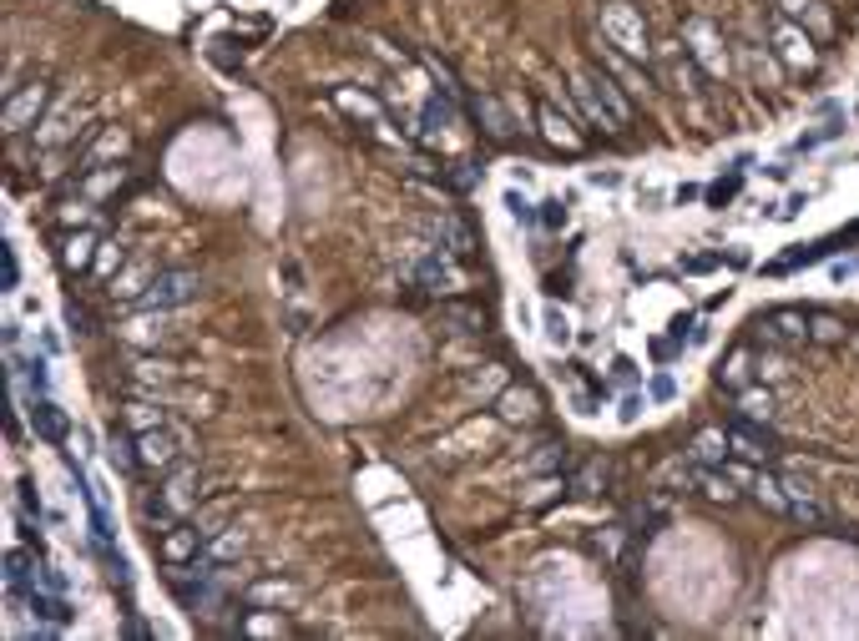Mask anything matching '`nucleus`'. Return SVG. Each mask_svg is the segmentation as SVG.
<instances>
[{
	"instance_id": "f257e3e1",
	"label": "nucleus",
	"mask_w": 859,
	"mask_h": 641,
	"mask_svg": "<svg viewBox=\"0 0 859 641\" xmlns=\"http://www.w3.org/2000/svg\"><path fill=\"white\" fill-rule=\"evenodd\" d=\"M597 21H602V41H612L622 56H632V61H653L657 56V46H653V36H647V21H642L637 5H627V0H602Z\"/></svg>"
},
{
	"instance_id": "f03ea898",
	"label": "nucleus",
	"mask_w": 859,
	"mask_h": 641,
	"mask_svg": "<svg viewBox=\"0 0 859 641\" xmlns=\"http://www.w3.org/2000/svg\"><path fill=\"white\" fill-rule=\"evenodd\" d=\"M682 46L693 51V61L703 66L713 81H723L733 71V61H728V46H723V36H718V26L713 21H703V15H688L682 21Z\"/></svg>"
},
{
	"instance_id": "7ed1b4c3",
	"label": "nucleus",
	"mask_w": 859,
	"mask_h": 641,
	"mask_svg": "<svg viewBox=\"0 0 859 641\" xmlns=\"http://www.w3.org/2000/svg\"><path fill=\"white\" fill-rule=\"evenodd\" d=\"M754 339L763 348H799L809 344V313L804 308H773L754 323Z\"/></svg>"
},
{
	"instance_id": "20e7f679",
	"label": "nucleus",
	"mask_w": 859,
	"mask_h": 641,
	"mask_svg": "<svg viewBox=\"0 0 859 641\" xmlns=\"http://www.w3.org/2000/svg\"><path fill=\"white\" fill-rule=\"evenodd\" d=\"M773 56H779L789 71H814L819 51H814V36L804 26H794L789 15H773Z\"/></svg>"
},
{
	"instance_id": "39448f33",
	"label": "nucleus",
	"mask_w": 859,
	"mask_h": 641,
	"mask_svg": "<svg viewBox=\"0 0 859 641\" xmlns=\"http://www.w3.org/2000/svg\"><path fill=\"white\" fill-rule=\"evenodd\" d=\"M728 439H733V455L748 465H769L773 455H779V439H773L769 420H748V414H738V420L728 424Z\"/></svg>"
},
{
	"instance_id": "423d86ee",
	"label": "nucleus",
	"mask_w": 859,
	"mask_h": 641,
	"mask_svg": "<svg viewBox=\"0 0 859 641\" xmlns=\"http://www.w3.org/2000/svg\"><path fill=\"white\" fill-rule=\"evenodd\" d=\"M137 460L147 465V470L167 474L172 465L187 460V439L172 429V424H157V429H147V435H137Z\"/></svg>"
},
{
	"instance_id": "0eeeda50",
	"label": "nucleus",
	"mask_w": 859,
	"mask_h": 641,
	"mask_svg": "<svg viewBox=\"0 0 859 641\" xmlns=\"http://www.w3.org/2000/svg\"><path fill=\"white\" fill-rule=\"evenodd\" d=\"M51 106V86L46 81H31V86H15L5 96V137H21L41 122V112Z\"/></svg>"
},
{
	"instance_id": "6e6552de",
	"label": "nucleus",
	"mask_w": 859,
	"mask_h": 641,
	"mask_svg": "<svg viewBox=\"0 0 859 641\" xmlns=\"http://www.w3.org/2000/svg\"><path fill=\"white\" fill-rule=\"evenodd\" d=\"M197 288H203L197 273H157V278L147 283L132 303H137V308H178V303H193Z\"/></svg>"
},
{
	"instance_id": "1a4fd4ad",
	"label": "nucleus",
	"mask_w": 859,
	"mask_h": 641,
	"mask_svg": "<svg viewBox=\"0 0 859 641\" xmlns=\"http://www.w3.org/2000/svg\"><path fill=\"white\" fill-rule=\"evenodd\" d=\"M591 56H597V66H602V71L617 81V86H627V91H653V77H647V71H637L642 61L622 56V51L612 46V41H597V46H591Z\"/></svg>"
},
{
	"instance_id": "9d476101",
	"label": "nucleus",
	"mask_w": 859,
	"mask_h": 641,
	"mask_svg": "<svg viewBox=\"0 0 859 641\" xmlns=\"http://www.w3.org/2000/svg\"><path fill=\"white\" fill-rule=\"evenodd\" d=\"M203 546H207V536H203V526H187V520H178V526L162 536V561L178 571V565H193L197 555H203Z\"/></svg>"
},
{
	"instance_id": "9b49d317",
	"label": "nucleus",
	"mask_w": 859,
	"mask_h": 641,
	"mask_svg": "<svg viewBox=\"0 0 859 641\" xmlns=\"http://www.w3.org/2000/svg\"><path fill=\"white\" fill-rule=\"evenodd\" d=\"M773 11H779V15H789L794 26H804L814 41L834 36V11L824 5V0H773Z\"/></svg>"
},
{
	"instance_id": "f8f14e48",
	"label": "nucleus",
	"mask_w": 859,
	"mask_h": 641,
	"mask_svg": "<svg viewBox=\"0 0 859 641\" xmlns=\"http://www.w3.org/2000/svg\"><path fill=\"white\" fill-rule=\"evenodd\" d=\"M536 122H541V137L552 141V147H562V152H581V147H587V137L571 127V116H566L562 106L541 102V106H536Z\"/></svg>"
},
{
	"instance_id": "ddd939ff",
	"label": "nucleus",
	"mask_w": 859,
	"mask_h": 641,
	"mask_svg": "<svg viewBox=\"0 0 859 641\" xmlns=\"http://www.w3.org/2000/svg\"><path fill=\"white\" fill-rule=\"evenodd\" d=\"M748 490H754V501L763 505V510H773V515H789V485H783V474L779 470H769V465H758L754 470V480H748Z\"/></svg>"
},
{
	"instance_id": "4468645a",
	"label": "nucleus",
	"mask_w": 859,
	"mask_h": 641,
	"mask_svg": "<svg viewBox=\"0 0 859 641\" xmlns=\"http://www.w3.org/2000/svg\"><path fill=\"white\" fill-rule=\"evenodd\" d=\"M471 116L480 122V131H486V137H496V141H511V137H516L511 112H506L496 96H471Z\"/></svg>"
},
{
	"instance_id": "2eb2a0df",
	"label": "nucleus",
	"mask_w": 859,
	"mask_h": 641,
	"mask_svg": "<svg viewBox=\"0 0 859 641\" xmlns=\"http://www.w3.org/2000/svg\"><path fill=\"white\" fill-rule=\"evenodd\" d=\"M571 96H577V102H581V112H587L591 122L602 127V131H622V122H617V116L607 112V102L597 96V86H591V77H587V71H577V77H571Z\"/></svg>"
},
{
	"instance_id": "dca6fc26",
	"label": "nucleus",
	"mask_w": 859,
	"mask_h": 641,
	"mask_svg": "<svg viewBox=\"0 0 859 641\" xmlns=\"http://www.w3.org/2000/svg\"><path fill=\"white\" fill-rule=\"evenodd\" d=\"M754 384V348L748 344H738L728 354V359L718 364V389H728V394H738V389H748Z\"/></svg>"
},
{
	"instance_id": "f3484780",
	"label": "nucleus",
	"mask_w": 859,
	"mask_h": 641,
	"mask_svg": "<svg viewBox=\"0 0 859 641\" xmlns=\"http://www.w3.org/2000/svg\"><path fill=\"white\" fill-rule=\"evenodd\" d=\"M688 455H693V465H728V455H733L728 429H698Z\"/></svg>"
},
{
	"instance_id": "a211bd4d",
	"label": "nucleus",
	"mask_w": 859,
	"mask_h": 641,
	"mask_svg": "<svg viewBox=\"0 0 859 641\" xmlns=\"http://www.w3.org/2000/svg\"><path fill=\"white\" fill-rule=\"evenodd\" d=\"M415 283H420V288H435V293L455 288V268H450V257L440 253V248H430V253L415 263Z\"/></svg>"
},
{
	"instance_id": "6ab92c4d",
	"label": "nucleus",
	"mask_w": 859,
	"mask_h": 641,
	"mask_svg": "<svg viewBox=\"0 0 859 641\" xmlns=\"http://www.w3.org/2000/svg\"><path fill=\"white\" fill-rule=\"evenodd\" d=\"M587 77H591V86H597V96H602V102H607V112H612L617 122H622V127H627V122H632V102H627V86H617V81L607 77L602 66H591Z\"/></svg>"
},
{
	"instance_id": "aec40b11",
	"label": "nucleus",
	"mask_w": 859,
	"mask_h": 641,
	"mask_svg": "<svg viewBox=\"0 0 859 641\" xmlns=\"http://www.w3.org/2000/svg\"><path fill=\"white\" fill-rule=\"evenodd\" d=\"M500 420H511V424H536V420H541V399H536V389H506V394H500Z\"/></svg>"
},
{
	"instance_id": "412c9836",
	"label": "nucleus",
	"mask_w": 859,
	"mask_h": 641,
	"mask_svg": "<svg viewBox=\"0 0 859 641\" xmlns=\"http://www.w3.org/2000/svg\"><path fill=\"white\" fill-rule=\"evenodd\" d=\"M31 420H36V435L41 439H51V445H61V439H66V414H61V404H51L46 394L31 404Z\"/></svg>"
},
{
	"instance_id": "4be33fe9",
	"label": "nucleus",
	"mask_w": 859,
	"mask_h": 641,
	"mask_svg": "<svg viewBox=\"0 0 859 641\" xmlns=\"http://www.w3.org/2000/svg\"><path fill=\"white\" fill-rule=\"evenodd\" d=\"M243 601H253V606H288V601H294V586H283V581H253V586L243 591Z\"/></svg>"
},
{
	"instance_id": "5701e85b",
	"label": "nucleus",
	"mask_w": 859,
	"mask_h": 641,
	"mask_svg": "<svg viewBox=\"0 0 859 641\" xmlns=\"http://www.w3.org/2000/svg\"><path fill=\"white\" fill-rule=\"evenodd\" d=\"M122 152H127V131H122V127H106L102 141L91 147V157H87V167H81V172H96V167H102V157H122Z\"/></svg>"
},
{
	"instance_id": "b1692460",
	"label": "nucleus",
	"mask_w": 859,
	"mask_h": 641,
	"mask_svg": "<svg viewBox=\"0 0 859 641\" xmlns=\"http://www.w3.org/2000/svg\"><path fill=\"white\" fill-rule=\"evenodd\" d=\"M845 323L834 313H809V344H845Z\"/></svg>"
},
{
	"instance_id": "393cba45",
	"label": "nucleus",
	"mask_w": 859,
	"mask_h": 641,
	"mask_svg": "<svg viewBox=\"0 0 859 641\" xmlns=\"http://www.w3.org/2000/svg\"><path fill=\"white\" fill-rule=\"evenodd\" d=\"M440 238L450 243V253H455V257H471L475 253V232L465 228L461 218H440Z\"/></svg>"
},
{
	"instance_id": "a878e982",
	"label": "nucleus",
	"mask_w": 859,
	"mask_h": 641,
	"mask_svg": "<svg viewBox=\"0 0 859 641\" xmlns=\"http://www.w3.org/2000/svg\"><path fill=\"white\" fill-rule=\"evenodd\" d=\"M738 414H748V420H773V394L769 389H738Z\"/></svg>"
},
{
	"instance_id": "bb28decb",
	"label": "nucleus",
	"mask_w": 859,
	"mask_h": 641,
	"mask_svg": "<svg viewBox=\"0 0 859 641\" xmlns=\"http://www.w3.org/2000/svg\"><path fill=\"white\" fill-rule=\"evenodd\" d=\"M71 137H77V112H61V116H51L46 127H36L41 147H56V141H71Z\"/></svg>"
},
{
	"instance_id": "cd10ccee",
	"label": "nucleus",
	"mask_w": 859,
	"mask_h": 641,
	"mask_svg": "<svg viewBox=\"0 0 859 641\" xmlns=\"http://www.w3.org/2000/svg\"><path fill=\"white\" fill-rule=\"evenodd\" d=\"M91 248H102V243H96V232H77V238H66L61 263H66L71 273H77V268H87V263H91Z\"/></svg>"
},
{
	"instance_id": "c85d7f7f",
	"label": "nucleus",
	"mask_w": 859,
	"mask_h": 641,
	"mask_svg": "<svg viewBox=\"0 0 859 641\" xmlns=\"http://www.w3.org/2000/svg\"><path fill=\"white\" fill-rule=\"evenodd\" d=\"M122 424H127L132 435H147V429H157V424H167L162 410H152V404H127V414H122Z\"/></svg>"
},
{
	"instance_id": "c756f323",
	"label": "nucleus",
	"mask_w": 859,
	"mask_h": 641,
	"mask_svg": "<svg viewBox=\"0 0 859 641\" xmlns=\"http://www.w3.org/2000/svg\"><path fill=\"white\" fill-rule=\"evenodd\" d=\"M5 581H11V591H36V586H31L36 576H31V555H26V551H11V555H5Z\"/></svg>"
},
{
	"instance_id": "7c9ffc66",
	"label": "nucleus",
	"mask_w": 859,
	"mask_h": 641,
	"mask_svg": "<svg viewBox=\"0 0 859 641\" xmlns=\"http://www.w3.org/2000/svg\"><path fill=\"white\" fill-rule=\"evenodd\" d=\"M26 596H31V611L46 616V621H66V616H71L66 601H51V596H41V591H26Z\"/></svg>"
},
{
	"instance_id": "2f4dec72",
	"label": "nucleus",
	"mask_w": 859,
	"mask_h": 641,
	"mask_svg": "<svg viewBox=\"0 0 859 641\" xmlns=\"http://www.w3.org/2000/svg\"><path fill=\"white\" fill-rule=\"evenodd\" d=\"M445 319L465 323V334H480L486 329V308H445Z\"/></svg>"
},
{
	"instance_id": "473e14b6",
	"label": "nucleus",
	"mask_w": 859,
	"mask_h": 641,
	"mask_svg": "<svg viewBox=\"0 0 859 641\" xmlns=\"http://www.w3.org/2000/svg\"><path fill=\"white\" fill-rule=\"evenodd\" d=\"M66 329H71V334H77V339H87V334H91V313H87V308L77 303V298L66 303Z\"/></svg>"
},
{
	"instance_id": "72a5a7b5",
	"label": "nucleus",
	"mask_w": 859,
	"mask_h": 641,
	"mask_svg": "<svg viewBox=\"0 0 859 641\" xmlns=\"http://www.w3.org/2000/svg\"><path fill=\"white\" fill-rule=\"evenodd\" d=\"M546 339H552V344H566V339H571V323H566V313H556V308H546Z\"/></svg>"
},
{
	"instance_id": "f704fd0d",
	"label": "nucleus",
	"mask_w": 859,
	"mask_h": 641,
	"mask_svg": "<svg viewBox=\"0 0 859 641\" xmlns=\"http://www.w3.org/2000/svg\"><path fill=\"white\" fill-rule=\"evenodd\" d=\"M733 193H738V172H733V177L728 182H713V187H708V203H713V207H723V203H733Z\"/></svg>"
},
{
	"instance_id": "c9c22d12",
	"label": "nucleus",
	"mask_w": 859,
	"mask_h": 641,
	"mask_svg": "<svg viewBox=\"0 0 859 641\" xmlns=\"http://www.w3.org/2000/svg\"><path fill=\"white\" fill-rule=\"evenodd\" d=\"M506 207H511V218H516V222H536V218H541V212H536V207H531L521 193H506Z\"/></svg>"
},
{
	"instance_id": "e433bc0d",
	"label": "nucleus",
	"mask_w": 859,
	"mask_h": 641,
	"mask_svg": "<svg viewBox=\"0 0 859 641\" xmlns=\"http://www.w3.org/2000/svg\"><path fill=\"white\" fill-rule=\"evenodd\" d=\"M0 268H5V288H15V283H21V263H15V248H11V243L0 248Z\"/></svg>"
},
{
	"instance_id": "4c0bfd02",
	"label": "nucleus",
	"mask_w": 859,
	"mask_h": 641,
	"mask_svg": "<svg viewBox=\"0 0 859 641\" xmlns=\"http://www.w3.org/2000/svg\"><path fill=\"white\" fill-rule=\"evenodd\" d=\"M541 222H546V228H562V222H566V203H562V197L541 203Z\"/></svg>"
},
{
	"instance_id": "58836bf2",
	"label": "nucleus",
	"mask_w": 859,
	"mask_h": 641,
	"mask_svg": "<svg viewBox=\"0 0 859 641\" xmlns=\"http://www.w3.org/2000/svg\"><path fill=\"white\" fill-rule=\"evenodd\" d=\"M612 374H617V384H632V379H637V364H632L627 354H622V359L612 364Z\"/></svg>"
},
{
	"instance_id": "ea45409f",
	"label": "nucleus",
	"mask_w": 859,
	"mask_h": 641,
	"mask_svg": "<svg viewBox=\"0 0 859 641\" xmlns=\"http://www.w3.org/2000/svg\"><path fill=\"white\" fill-rule=\"evenodd\" d=\"M122 268V248H102V273H116Z\"/></svg>"
},
{
	"instance_id": "a19ab883",
	"label": "nucleus",
	"mask_w": 859,
	"mask_h": 641,
	"mask_svg": "<svg viewBox=\"0 0 859 641\" xmlns=\"http://www.w3.org/2000/svg\"><path fill=\"white\" fill-rule=\"evenodd\" d=\"M637 410H642V399H637V394H627V399H622V420H627V424L637 420Z\"/></svg>"
},
{
	"instance_id": "79ce46f5",
	"label": "nucleus",
	"mask_w": 859,
	"mask_h": 641,
	"mask_svg": "<svg viewBox=\"0 0 859 641\" xmlns=\"http://www.w3.org/2000/svg\"><path fill=\"white\" fill-rule=\"evenodd\" d=\"M653 394L657 399H672V379H667V374H657V379H653Z\"/></svg>"
},
{
	"instance_id": "37998d69",
	"label": "nucleus",
	"mask_w": 859,
	"mask_h": 641,
	"mask_svg": "<svg viewBox=\"0 0 859 641\" xmlns=\"http://www.w3.org/2000/svg\"><path fill=\"white\" fill-rule=\"evenodd\" d=\"M708 268H718V257H688V273H708Z\"/></svg>"
}]
</instances>
